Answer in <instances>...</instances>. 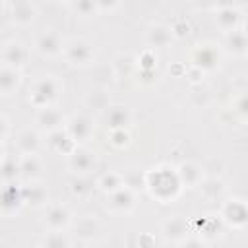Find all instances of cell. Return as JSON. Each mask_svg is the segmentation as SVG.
<instances>
[{"label": "cell", "instance_id": "cell-1", "mask_svg": "<svg viewBox=\"0 0 248 248\" xmlns=\"http://www.w3.org/2000/svg\"><path fill=\"white\" fill-rule=\"evenodd\" d=\"M62 89H64V85L56 76L43 74V76H37L29 83L27 99L37 110L39 108H46V107H56V101L60 99Z\"/></svg>", "mask_w": 248, "mask_h": 248}, {"label": "cell", "instance_id": "cell-2", "mask_svg": "<svg viewBox=\"0 0 248 248\" xmlns=\"http://www.w3.org/2000/svg\"><path fill=\"white\" fill-rule=\"evenodd\" d=\"M145 188L151 192L153 198H157L161 202L174 200L182 190L176 170L170 172L167 167H159V169L145 172Z\"/></svg>", "mask_w": 248, "mask_h": 248}, {"label": "cell", "instance_id": "cell-3", "mask_svg": "<svg viewBox=\"0 0 248 248\" xmlns=\"http://www.w3.org/2000/svg\"><path fill=\"white\" fill-rule=\"evenodd\" d=\"M95 54H97L95 43L85 37H72V39L64 41L62 58L70 66H76V68L91 66L95 62Z\"/></svg>", "mask_w": 248, "mask_h": 248}, {"label": "cell", "instance_id": "cell-4", "mask_svg": "<svg viewBox=\"0 0 248 248\" xmlns=\"http://www.w3.org/2000/svg\"><path fill=\"white\" fill-rule=\"evenodd\" d=\"M64 132L70 136V140L76 143V145H83L91 140V136L95 134V120L91 114L87 112H78L70 118H66V126H64Z\"/></svg>", "mask_w": 248, "mask_h": 248}, {"label": "cell", "instance_id": "cell-5", "mask_svg": "<svg viewBox=\"0 0 248 248\" xmlns=\"http://www.w3.org/2000/svg\"><path fill=\"white\" fill-rule=\"evenodd\" d=\"M62 48H64V39L60 31L54 27H45L33 37V50L39 52L41 56L46 58L62 56Z\"/></svg>", "mask_w": 248, "mask_h": 248}, {"label": "cell", "instance_id": "cell-6", "mask_svg": "<svg viewBox=\"0 0 248 248\" xmlns=\"http://www.w3.org/2000/svg\"><path fill=\"white\" fill-rule=\"evenodd\" d=\"M43 217L41 223L46 231H68L72 221H74V213L66 203L54 202V203H46L43 207Z\"/></svg>", "mask_w": 248, "mask_h": 248}, {"label": "cell", "instance_id": "cell-7", "mask_svg": "<svg viewBox=\"0 0 248 248\" xmlns=\"http://www.w3.org/2000/svg\"><path fill=\"white\" fill-rule=\"evenodd\" d=\"M70 229H72L74 236L78 240H83V242H93V240L101 238V234H103V223L97 215L74 217Z\"/></svg>", "mask_w": 248, "mask_h": 248}, {"label": "cell", "instance_id": "cell-8", "mask_svg": "<svg viewBox=\"0 0 248 248\" xmlns=\"http://www.w3.org/2000/svg\"><path fill=\"white\" fill-rule=\"evenodd\" d=\"M29 54H31V48L17 41V39H12L8 43H4L2 46V54H0V64L4 66H10V68H16V70H23L27 60H29Z\"/></svg>", "mask_w": 248, "mask_h": 248}, {"label": "cell", "instance_id": "cell-9", "mask_svg": "<svg viewBox=\"0 0 248 248\" xmlns=\"http://www.w3.org/2000/svg\"><path fill=\"white\" fill-rule=\"evenodd\" d=\"M35 124L37 130L43 136H50L54 132L64 130L66 126V116L62 114V110L58 107H46V108H39L35 114Z\"/></svg>", "mask_w": 248, "mask_h": 248}, {"label": "cell", "instance_id": "cell-10", "mask_svg": "<svg viewBox=\"0 0 248 248\" xmlns=\"http://www.w3.org/2000/svg\"><path fill=\"white\" fill-rule=\"evenodd\" d=\"M14 147L19 157L39 155V151L43 149V134L37 128H23L17 132L14 140Z\"/></svg>", "mask_w": 248, "mask_h": 248}, {"label": "cell", "instance_id": "cell-11", "mask_svg": "<svg viewBox=\"0 0 248 248\" xmlns=\"http://www.w3.org/2000/svg\"><path fill=\"white\" fill-rule=\"evenodd\" d=\"M138 203V192L130 190L128 186H122L118 190H114L112 194H107V209L114 215H122V213H130Z\"/></svg>", "mask_w": 248, "mask_h": 248}, {"label": "cell", "instance_id": "cell-12", "mask_svg": "<svg viewBox=\"0 0 248 248\" xmlns=\"http://www.w3.org/2000/svg\"><path fill=\"white\" fill-rule=\"evenodd\" d=\"M68 167L74 174H89L97 169V155L85 145H78L68 155Z\"/></svg>", "mask_w": 248, "mask_h": 248}, {"label": "cell", "instance_id": "cell-13", "mask_svg": "<svg viewBox=\"0 0 248 248\" xmlns=\"http://www.w3.org/2000/svg\"><path fill=\"white\" fill-rule=\"evenodd\" d=\"M6 10H8V16H10L12 23L17 25V27H27V25H31V23L35 21L37 14H39V8H37L33 2H27V0L6 4Z\"/></svg>", "mask_w": 248, "mask_h": 248}, {"label": "cell", "instance_id": "cell-14", "mask_svg": "<svg viewBox=\"0 0 248 248\" xmlns=\"http://www.w3.org/2000/svg\"><path fill=\"white\" fill-rule=\"evenodd\" d=\"M219 219L232 227V229H242L244 223H246V205L242 200H227L223 205H221V213H219Z\"/></svg>", "mask_w": 248, "mask_h": 248}, {"label": "cell", "instance_id": "cell-15", "mask_svg": "<svg viewBox=\"0 0 248 248\" xmlns=\"http://www.w3.org/2000/svg\"><path fill=\"white\" fill-rule=\"evenodd\" d=\"M101 116L105 118L108 130H128V126L132 124V110L120 103H110Z\"/></svg>", "mask_w": 248, "mask_h": 248}, {"label": "cell", "instance_id": "cell-16", "mask_svg": "<svg viewBox=\"0 0 248 248\" xmlns=\"http://www.w3.org/2000/svg\"><path fill=\"white\" fill-rule=\"evenodd\" d=\"M143 41H145V45H147L149 50L165 48L167 45H170L172 35H170L169 23H161V21H153V23H149L147 29H145Z\"/></svg>", "mask_w": 248, "mask_h": 248}, {"label": "cell", "instance_id": "cell-17", "mask_svg": "<svg viewBox=\"0 0 248 248\" xmlns=\"http://www.w3.org/2000/svg\"><path fill=\"white\" fill-rule=\"evenodd\" d=\"M161 232H163L165 240L178 244L180 240H184L190 234V225L182 215H172L161 223Z\"/></svg>", "mask_w": 248, "mask_h": 248}, {"label": "cell", "instance_id": "cell-18", "mask_svg": "<svg viewBox=\"0 0 248 248\" xmlns=\"http://www.w3.org/2000/svg\"><path fill=\"white\" fill-rule=\"evenodd\" d=\"M219 64V50L215 45H196L194 52H192V60H190V66L205 72V70H211Z\"/></svg>", "mask_w": 248, "mask_h": 248}, {"label": "cell", "instance_id": "cell-19", "mask_svg": "<svg viewBox=\"0 0 248 248\" xmlns=\"http://www.w3.org/2000/svg\"><path fill=\"white\" fill-rule=\"evenodd\" d=\"M21 190V198H23V205H31V207H45L48 203V190L43 182L35 180V182H27L25 186L19 188Z\"/></svg>", "mask_w": 248, "mask_h": 248}, {"label": "cell", "instance_id": "cell-20", "mask_svg": "<svg viewBox=\"0 0 248 248\" xmlns=\"http://www.w3.org/2000/svg\"><path fill=\"white\" fill-rule=\"evenodd\" d=\"M215 23L227 33L238 27L240 23V6L232 4H221L215 8Z\"/></svg>", "mask_w": 248, "mask_h": 248}, {"label": "cell", "instance_id": "cell-21", "mask_svg": "<svg viewBox=\"0 0 248 248\" xmlns=\"http://www.w3.org/2000/svg\"><path fill=\"white\" fill-rule=\"evenodd\" d=\"M176 176H178V182H180L182 188H198V184L203 178V169L198 163L184 161V163L178 165Z\"/></svg>", "mask_w": 248, "mask_h": 248}, {"label": "cell", "instance_id": "cell-22", "mask_svg": "<svg viewBox=\"0 0 248 248\" xmlns=\"http://www.w3.org/2000/svg\"><path fill=\"white\" fill-rule=\"evenodd\" d=\"M223 46L229 54L232 56H246V48H248V37H246V31L244 27H236L232 31H227L225 33V41H223Z\"/></svg>", "mask_w": 248, "mask_h": 248}, {"label": "cell", "instance_id": "cell-23", "mask_svg": "<svg viewBox=\"0 0 248 248\" xmlns=\"http://www.w3.org/2000/svg\"><path fill=\"white\" fill-rule=\"evenodd\" d=\"M110 105V97L105 89H91L83 97V112L87 114H103Z\"/></svg>", "mask_w": 248, "mask_h": 248}, {"label": "cell", "instance_id": "cell-24", "mask_svg": "<svg viewBox=\"0 0 248 248\" xmlns=\"http://www.w3.org/2000/svg\"><path fill=\"white\" fill-rule=\"evenodd\" d=\"M198 190L200 194L205 198V200H221L227 192V186H225V180L217 174H211V176H203L202 182L198 184Z\"/></svg>", "mask_w": 248, "mask_h": 248}, {"label": "cell", "instance_id": "cell-25", "mask_svg": "<svg viewBox=\"0 0 248 248\" xmlns=\"http://www.w3.org/2000/svg\"><path fill=\"white\" fill-rule=\"evenodd\" d=\"M68 190L76 200H89L97 188L95 180H91L89 174H74L68 182Z\"/></svg>", "mask_w": 248, "mask_h": 248}, {"label": "cell", "instance_id": "cell-26", "mask_svg": "<svg viewBox=\"0 0 248 248\" xmlns=\"http://www.w3.org/2000/svg\"><path fill=\"white\" fill-rule=\"evenodd\" d=\"M21 85V70L0 64V95H14Z\"/></svg>", "mask_w": 248, "mask_h": 248}, {"label": "cell", "instance_id": "cell-27", "mask_svg": "<svg viewBox=\"0 0 248 248\" xmlns=\"http://www.w3.org/2000/svg\"><path fill=\"white\" fill-rule=\"evenodd\" d=\"M138 72V60L134 54L130 52H124V54H118L112 62V76L114 79H124V78H130Z\"/></svg>", "mask_w": 248, "mask_h": 248}, {"label": "cell", "instance_id": "cell-28", "mask_svg": "<svg viewBox=\"0 0 248 248\" xmlns=\"http://www.w3.org/2000/svg\"><path fill=\"white\" fill-rule=\"evenodd\" d=\"M41 170H43V161L39 159V155L19 157V178L27 182H35L39 180Z\"/></svg>", "mask_w": 248, "mask_h": 248}, {"label": "cell", "instance_id": "cell-29", "mask_svg": "<svg viewBox=\"0 0 248 248\" xmlns=\"http://www.w3.org/2000/svg\"><path fill=\"white\" fill-rule=\"evenodd\" d=\"M6 205H12L14 213L23 205L21 190L16 188V184H4V188L0 190V213H6Z\"/></svg>", "mask_w": 248, "mask_h": 248}, {"label": "cell", "instance_id": "cell-30", "mask_svg": "<svg viewBox=\"0 0 248 248\" xmlns=\"http://www.w3.org/2000/svg\"><path fill=\"white\" fill-rule=\"evenodd\" d=\"M124 186V174L116 172V170H108V172H103L97 180H95V188L103 194H112L114 190L122 188Z\"/></svg>", "mask_w": 248, "mask_h": 248}, {"label": "cell", "instance_id": "cell-31", "mask_svg": "<svg viewBox=\"0 0 248 248\" xmlns=\"http://www.w3.org/2000/svg\"><path fill=\"white\" fill-rule=\"evenodd\" d=\"M19 178V155H6L0 163V180L2 184H16Z\"/></svg>", "mask_w": 248, "mask_h": 248}, {"label": "cell", "instance_id": "cell-32", "mask_svg": "<svg viewBox=\"0 0 248 248\" xmlns=\"http://www.w3.org/2000/svg\"><path fill=\"white\" fill-rule=\"evenodd\" d=\"M48 138V145H50V149H54V151H58V153H64V155H70L78 145L70 140V136L64 132V130H60V132H54V134H50V136H46Z\"/></svg>", "mask_w": 248, "mask_h": 248}, {"label": "cell", "instance_id": "cell-33", "mask_svg": "<svg viewBox=\"0 0 248 248\" xmlns=\"http://www.w3.org/2000/svg\"><path fill=\"white\" fill-rule=\"evenodd\" d=\"M39 246L41 248H70V238L66 231H46Z\"/></svg>", "mask_w": 248, "mask_h": 248}, {"label": "cell", "instance_id": "cell-34", "mask_svg": "<svg viewBox=\"0 0 248 248\" xmlns=\"http://www.w3.org/2000/svg\"><path fill=\"white\" fill-rule=\"evenodd\" d=\"M68 8L79 17H95V16L101 14L99 12V4L97 2H89V0H85V2H70Z\"/></svg>", "mask_w": 248, "mask_h": 248}, {"label": "cell", "instance_id": "cell-35", "mask_svg": "<svg viewBox=\"0 0 248 248\" xmlns=\"http://www.w3.org/2000/svg\"><path fill=\"white\" fill-rule=\"evenodd\" d=\"M169 29H170V35L172 39H184L190 35V21L186 17H174L172 23H169Z\"/></svg>", "mask_w": 248, "mask_h": 248}, {"label": "cell", "instance_id": "cell-36", "mask_svg": "<svg viewBox=\"0 0 248 248\" xmlns=\"http://www.w3.org/2000/svg\"><path fill=\"white\" fill-rule=\"evenodd\" d=\"M178 248H207V242H205L202 236L188 234L184 240L178 242Z\"/></svg>", "mask_w": 248, "mask_h": 248}, {"label": "cell", "instance_id": "cell-37", "mask_svg": "<svg viewBox=\"0 0 248 248\" xmlns=\"http://www.w3.org/2000/svg\"><path fill=\"white\" fill-rule=\"evenodd\" d=\"M10 136V122L4 114H0V143Z\"/></svg>", "mask_w": 248, "mask_h": 248}, {"label": "cell", "instance_id": "cell-38", "mask_svg": "<svg viewBox=\"0 0 248 248\" xmlns=\"http://www.w3.org/2000/svg\"><path fill=\"white\" fill-rule=\"evenodd\" d=\"M4 157H6V151H4V147H2V143H0V163L4 161Z\"/></svg>", "mask_w": 248, "mask_h": 248}, {"label": "cell", "instance_id": "cell-39", "mask_svg": "<svg viewBox=\"0 0 248 248\" xmlns=\"http://www.w3.org/2000/svg\"><path fill=\"white\" fill-rule=\"evenodd\" d=\"M4 10H6V4H4V2H0V14H2Z\"/></svg>", "mask_w": 248, "mask_h": 248}]
</instances>
